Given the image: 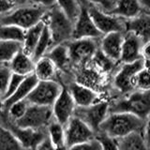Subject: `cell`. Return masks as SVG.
<instances>
[{"mask_svg": "<svg viewBox=\"0 0 150 150\" xmlns=\"http://www.w3.org/2000/svg\"><path fill=\"white\" fill-rule=\"evenodd\" d=\"M146 129H148V119H143L128 112H109L100 123L97 133L116 139Z\"/></svg>", "mask_w": 150, "mask_h": 150, "instance_id": "obj_1", "label": "cell"}, {"mask_svg": "<svg viewBox=\"0 0 150 150\" xmlns=\"http://www.w3.org/2000/svg\"><path fill=\"white\" fill-rule=\"evenodd\" d=\"M50 33L53 46L67 43L71 40L73 22L57 7H52L47 11L43 18Z\"/></svg>", "mask_w": 150, "mask_h": 150, "instance_id": "obj_2", "label": "cell"}, {"mask_svg": "<svg viewBox=\"0 0 150 150\" xmlns=\"http://www.w3.org/2000/svg\"><path fill=\"white\" fill-rule=\"evenodd\" d=\"M109 112H128L143 119H148L150 112V93L134 90L128 97L109 103Z\"/></svg>", "mask_w": 150, "mask_h": 150, "instance_id": "obj_3", "label": "cell"}, {"mask_svg": "<svg viewBox=\"0 0 150 150\" xmlns=\"http://www.w3.org/2000/svg\"><path fill=\"white\" fill-rule=\"evenodd\" d=\"M47 11V8L32 5H19L11 11L0 16V23L13 25L26 30L43 20Z\"/></svg>", "mask_w": 150, "mask_h": 150, "instance_id": "obj_4", "label": "cell"}, {"mask_svg": "<svg viewBox=\"0 0 150 150\" xmlns=\"http://www.w3.org/2000/svg\"><path fill=\"white\" fill-rule=\"evenodd\" d=\"M54 119L52 107L28 104L25 115L20 119L12 122L20 128L41 129H47L48 125Z\"/></svg>", "mask_w": 150, "mask_h": 150, "instance_id": "obj_5", "label": "cell"}, {"mask_svg": "<svg viewBox=\"0 0 150 150\" xmlns=\"http://www.w3.org/2000/svg\"><path fill=\"white\" fill-rule=\"evenodd\" d=\"M62 87L63 86L54 80L38 81L29 95L26 97L25 100L28 104L52 107Z\"/></svg>", "mask_w": 150, "mask_h": 150, "instance_id": "obj_6", "label": "cell"}, {"mask_svg": "<svg viewBox=\"0 0 150 150\" xmlns=\"http://www.w3.org/2000/svg\"><path fill=\"white\" fill-rule=\"evenodd\" d=\"M0 124L11 131L26 150H34L37 145L47 136V129H33L20 128L14 124L8 116L0 121Z\"/></svg>", "mask_w": 150, "mask_h": 150, "instance_id": "obj_7", "label": "cell"}, {"mask_svg": "<svg viewBox=\"0 0 150 150\" xmlns=\"http://www.w3.org/2000/svg\"><path fill=\"white\" fill-rule=\"evenodd\" d=\"M87 11L97 29L101 35L112 32H125V20L101 11L95 6L88 5Z\"/></svg>", "mask_w": 150, "mask_h": 150, "instance_id": "obj_8", "label": "cell"}, {"mask_svg": "<svg viewBox=\"0 0 150 150\" xmlns=\"http://www.w3.org/2000/svg\"><path fill=\"white\" fill-rule=\"evenodd\" d=\"M109 103L106 101H97L88 106H76L73 116L78 117L97 133L98 127L109 114Z\"/></svg>", "mask_w": 150, "mask_h": 150, "instance_id": "obj_9", "label": "cell"}, {"mask_svg": "<svg viewBox=\"0 0 150 150\" xmlns=\"http://www.w3.org/2000/svg\"><path fill=\"white\" fill-rule=\"evenodd\" d=\"M64 130L67 148L74 144L87 142L89 140L96 138L97 135L90 127H88L76 116H72L69 120L64 127Z\"/></svg>", "mask_w": 150, "mask_h": 150, "instance_id": "obj_10", "label": "cell"}, {"mask_svg": "<svg viewBox=\"0 0 150 150\" xmlns=\"http://www.w3.org/2000/svg\"><path fill=\"white\" fill-rule=\"evenodd\" d=\"M144 59L136 60L131 63H124L115 76V86L122 93H130L134 91L132 82L138 71L143 68H148Z\"/></svg>", "mask_w": 150, "mask_h": 150, "instance_id": "obj_11", "label": "cell"}, {"mask_svg": "<svg viewBox=\"0 0 150 150\" xmlns=\"http://www.w3.org/2000/svg\"><path fill=\"white\" fill-rule=\"evenodd\" d=\"M102 35L97 29L87 11V6H81L78 16L73 23L71 40L80 39H98Z\"/></svg>", "mask_w": 150, "mask_h": 150, "instance_id": "obj_12", "label": "cell"}, {"mask_svg": "<svg viewBox=\"0 0 150 150\" xmlns=\"http://www.w3.org/2000/svg\"><path fill=\"white\" fill-rule=\"evenodd\" d=\"M75 107V102L67 87H62L58 97L52 105V112L54 121L65 127L69 120L73 116Z\"/></svg>", "mask_w": 150, "mask_h": 150, "instance_id": "obj_13", "label": "cell"}, {"mask_svg": "<svg viewBox=\"0 0 150 150\" xmlns=\"http://www.w3.org/2000/svg\"><path fill=\"white\" fill-rule=\"evenodd\" d=\"M70 62L84 63L90 60L97 52L95 39L71 40L67 42Z\"/></svg>", "mask_w": 150, "mask_h": 150, "instance_id": "obj_14", "label": "cell"}, {"mask_svg": "<svg viewBox=\"0 0 150 150\" xmlns=\"http://www.w3.org/2000/svg\"><path fill=\"white\" fill-rule=\"evenodd\" d=\"M145 43L140 37L131 32H124L119 61L122 63H131L142 59V50Z\"/></svg>", "mask_w": 150, "mask_h": 150, "instance_id": "obj_15", "label": "cell"}, {"mask_svg": "<svg viewBox=\"0 0 150 150\" xmlns=\"http://www.w3.org/2000/svg\"><path fill=\"white\" fill-rule=\"evenodd\" d=\"M100 52L112 61H119L124 32H112L102 35Z\"/></svg>", "mask_w": 150, "mask_h": 150, "instance_id": "obj_16", "label": "cell"}, {"mask_svg": "<svg viewBox=\"0 0 150 150\" xmlns=\"http://www.w3.org/2000/svg\"><path fill=\"white\" fill-rule=\"evenodd\" d=\"M144 12L147 11L144 9L139 0H115L114 6L107 13L118 16L124 20H129Z\"/></svg>", "mask_w": 150, "mask_h": 150, "instance_id": "obj_17", "label": "cell"}, {"mask_svg": "<svg viewBox=\"0 0 150 150\" xmlns=\"http://www.w3.org/2000/svg\"><path fill=\"white\" fill-rule=\"evenodd\" d=\"M147 130L132 132L115 139L119 150H149Z\"/></svg>", "mask_w": 150, "mask_h": 150, "instance_id": "obj_18", "label": "cell"}, {"mask_svg": "<svg viewBox=\"0 0 150 150\" xmlns=\"http://www.w3.org/2000/svg\"><path fill=\"white\" fill-rule=\"evenodd\" d=\"M149 13L144 12L134 18L125 20V32H131L140 37L144 42H149L150 36Z\"/></svg>", "mask_w": 150, "mask_h": 150, "instance_id": "obj_19", "label": "cell"}, {"mask_svg": "<svg viewBox=\"0 0 150 150\" xmlns=\"http://www.w3.org/2000/svg\"><path fill=\"white\" fill-rule=\"evenodd\" d=\"M67 89L76 106H88L98 100V94L95 91L79 83H71Z\"/></svg>", "mask_w": 150, "mask_h": 150, "instance_id": "obj_20", "label": "cell"}, {"mask_svg": "<svg viewBox=\"0 0 150 150\" xmlns=\"http://www.w3.org/2000/svg\"><path fill=\"white\" fill-rule=\"evenodd\" d=\"M38 81H39V80L35 76L34 73L25 76L22 81V83H20V86H18V88L14 91L12 95L2 101L3 109L6 110L9 105H11L14 102L25 100L26 97L29 95V93L32 91V89L34 88V86L37 84Z\"/></svg>", "mask_w": 150, "mask_h": 150, "instance_id": "obj_21", "label": "cell"}, {"mask_svg": "<svg viewBox=\"0 0 150 150\" xmlns=\"http://www.w3.org/2000/svg\"><path fill=\"white\" fill-rule=\"evenodd\" d=\"M8 66L12 73L27 76L34 72L35 62L30 55L20 50L8 62Z\"/></svg>", "mask_w": 150, "mask_h": 150, "instance_id": "obj_22", "label": "cell"}, {"mask_svg": "<svg viewBox=\"0 0 150 150\" xmlns=\"http://www.w3.org/2000/svg\"><path fill=\"white\" fill-rule=\"evenodd\" d=\"M47 56L54 64L56 69H65L70 63L67 43H61L53 46L47 52Z\"/></svg>", "mask_w": 150, "mask_h": 150, "instance_id": "obj_23", "label": "cell"}, {"mask_svg": "<svg viewBox=\"0 0 150 150\" xmlns=\"http://www.w3.org/2000/svg\"><path fill=\"white\" fill-rule=\"evenodd\" d=\"M44 25H45V22L44 20H42L34 26L25 30V39H23V41L22 43V50L28 55L30 56L32 55Z\"/></svg>", "mask_w": 150, "mask_h": 150, "instance_id": "obj_24", "label": "cell"}, {"mask_svg": "<svg viewBox=\"0 0 150 150\" xmlns=\"http://www.w3.org/2000/svg\"><path fill=\"white\" fill-rule=\"evenodd\" d=\"M56 72V67L47 56H42L35 61L34 73L39 81L54 80Z\"/></svg>", "mask_w": 150, "mask_h": 150, "instance_id": "obj_25", "label": "cell"}, {"mask_svg": "<svg viewBox=\"0 0 150 150\" xmlns=\"http://www.w3.org/2000/svg\"><path fill=\"white\" fill-rule=\"evenodd\" d=\"M47 136L56 150H67L64 127L53 120L47 127Z\"/></svg>", "mask_w": 150, "mask_h": 150, "instance_id": "obj_26", "label": "cell"}, {"mask_svg": "<svg viewBox=\"0 0 150 150\" xmlns=\"http://www.w3.org/2000/svg\"><path fill=\"white\" fill-rule=\"evenodd\" d=\"M25 30L13 25L0 23V41H15L23 43Z\"/></svg>", "mask_w": 150, "mask_h": 150, "instance_id": "obj_27", "label": "cell"}, {"mask_svg": "<svg viewBox=\"0 0 150 150\" xmlns=\"http://www.w3.org/2000/svg\"><path fill=\"white\" fill-rule=\"evenodd\" d=\"M52 47H53V41H52L48 28H47L45 25L43 29H42L40 39L38 40V43L35 47V50L31 55V57L34 60V62L38 59H40V57H42V56H44L47 52H48Z\"/></svg>", "mask_w": 150, "mask_h": 150, "instance_id": "obj_28", "label": "cell"}, {"mask_svg": "<svg viewBox=\"0 0 150 150\" xmlns=\"http://www.w3.org/2000/svg\"><path fill=\"white\" fill-rule=\"evenodd\" d=\"M0 150H26L14 135L0 124Z\"/></svg>", "mask_w": 150, "mask_h": 150, "instance_id": "obj_29", "label": "cell"}, {"mask_svg": "<svg viewBox=\"0 0 150 150\" xmlns=\"http://www.w3.org/2000/svg\"><path fill=\"white\" fill-rule=\"evenodd\" d=\"M20 50H22V43L0 41V63H8Z\"/></svg>", "mask_w": 150, "mask_h": 150, "instance_id": "obj_30", "label": "cell"}, {"mask_svg": "<svg viewBox=\"0 0 150 150\" xmlns=\"http://www.w3.org/2000/svg\"><path fill=\"white\" fill-rule=\"evenodd\" d=\"M56 5L73 23L82 6L78 0H56Z\"/></svg>", "mask_w": 150, "mask_h": 150, "instance_id": "obj_31", "label": "cell"}, {"mask_svg": "<svg viewBox=\"0 0 150 150\" xmlns=\"http://www.w3.org/2000/svg\"><path fill=\"white\" fill-rule=\"evenodd\" d=\"M132 86L134 90L147 91L149 90L150 83H149V69L143 68L142 69L136 73L133 78Z\"/></svg>", "mask_w": 150, "mask_h": 150, "instance_id": "obj_32", "label": "cell"}, {"mask_svg": "<svg viewBox=\"0 0 150 150\" xmlns=\"http://www.w3.org/2000/svg\"><path fill=\"white\" fill-rule=\"evenodd\" d=\"M28 103L26 102L25 100H20L17 102L12 103L11 105H9L6 110L8 117L11 121H16L18 119H20L21 117L25 115V112L27 109Z\"/></svg>", "mask_w": 150, "mask_h": 150, "instance_id": "obj_33", "label": "cell"}, {"mask_svg": "<svg viewBox=\"0 0 150 150\" xmlns=\"http://www.w3.org/2000/svg\"><path fill=\"white\" fill-rule=\"evenodd\" d=\"M25 77V76H23V75H20V74L11 73V78H9V81L8 83L6 91H5L4 95L2 97V101L12 95V94L14 93V91H15L18 88V86H20V83H22V81Z\"/></svg>", "mask_w": 150, "mask_h": 150, "instance_id": "obj_34", "label": "cell"}, {"mask_svg": "<svg viewBox=\"0 0 150 150\" xmlns=\"http://www.w3.org/2000/svg\"><path fill=\"white\" fill-rule=\"evenodd\" d=\"M11 73L12 72L9 69L8 63H0V95L2 97L6 91Z\"/></svg>", "mask_w": 150, "mask_h": 150, "instance_id": "obj_35", "label": "cell"}, {"mask_svg": "<svg viewBox=\"0 0 150 150\" xmlns=\"http://www.w3.org/2000/svg\"><path fill=\"white\" fill-rule=\"evenodd\" d=\"M67 150H102V146L100 141L97 138H94L87 141V142H83L69 146L67 148Z\"/></svg>", "mask_w": 150, "mask_h": 150, "instance_id": "obj_36", "label": "cell"}, {"mask_svg": "<svg viewBox=\"0 0 150 150\" xmlns=\"http://www.w3.org/2000/svg\"><path fill=\"white\" fill-rule=\"evenodd\" d=\"M19 5H32L49 9L56 5V0H18Z\"/></svg>", "mask_w": 150, "mask_h": 150, "instance_id": "obj_37", "label": "cell"}, {"mask_svg": "<svg viewBox=\"0 0 150 150\" xmlns=\"http://www.w3.org/2000/svg\"><path fill=\"white\" fill-rule=\"evenodd\" d=\"M96 138L100 141L102 146V150H119L117 147L115 139L108 137L100 133H97Z\"/></svg>", "mask_w": 150, "mask_h": 150, "instance_id": "obj_38", "label": "cell"}, {"mask_svg": "<svg viewBox=\"0 0 150 150\" xmlns=\"http://www.w3.org/2000/svg\"><path fill=\"white\" fill-rule=\"evenodd\" d=\"M84 1L87 6L88 5L95 6L105 12H109L114 6V0H84Z\"/></svg>", "mask_w": 150, "mask_h": 150, "instance_id": "obj_39", "label": "cell"}, {"mask_svg": "<svg viewBox=\"0 0 150 150\" xmlns=\"http://www.w3.org/2000/svg\"><path fill=\"white\" fill-rule=\"evenodd\" d=\"M18 6V0H0V16L4 15Z\"/></svg>", "mask_w": 150, "mask_h": 150, "instance_id": "obj_40", "label": "cell"}, {"mask_svg": "<svg viewBox=\"0 0 150 150\" xmlns=\"http://www.w3.org/2000/svg\"><path fill=\"white\" fill-rule=\"evenodd\" d=\"M34 150H56V149L54 147V145L50 142L48 136H46V137L35 147Z\"/></svg>", "mask_w": 150, "mask_h": 150, "instance_id": "obj_41", "label": "cell"}, {"mask_svg": "<svg viewBox=\"0 0 150 150\" xmlns=\"http://www.w3.org/2000/svg\"><path fill=\"white\" fill-rule=\"evenodd\" d=\"M78 1L80 2V4H81V5H83V6H87V5H86V1H84V0H78Z\"/></svg>", "mask_w": 150, "mask_h": 150, "instance_id": "obj_42", "label": "cell"}, {"mask_svg": "<svg viewBox=\"0 0 150 150\" xmlns=\"http://www.w3.org/2000/svg\"><path fill=\"white\" fill-rule=\"evenodd\" d=\"M0 108H2V96L0 95Z\"/></svg>", "mask_w": 150, "mask_h": 150, "instance_id": "obj_43", "label": "cell"}, {"mask_svg": "<svg viewBox=\"0 0 150 150\" xmlns=\"http://www.w3.org/2000/svg\"><path fill=\"white\" fill-rule=\"evenodd\" d=\"M114 1H115V0H114Z\"/></svg>", "mask_w": 150, "mask_h": 150, "instance_id": "obj_44", "label": "cell"}]
</instances>
